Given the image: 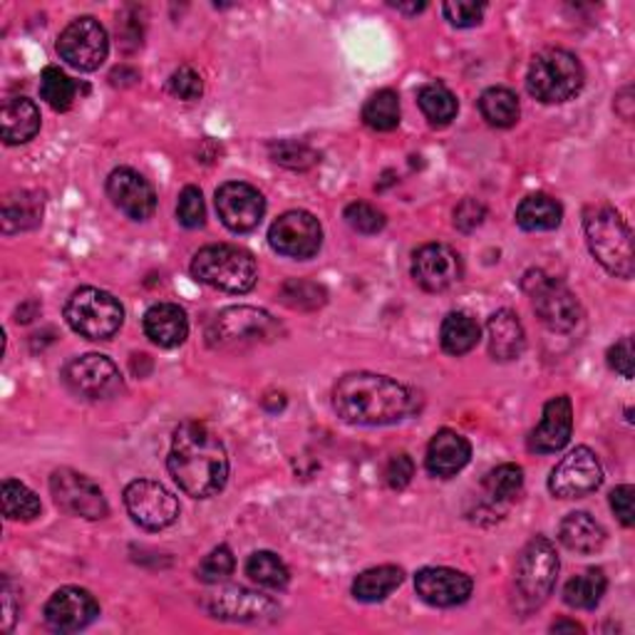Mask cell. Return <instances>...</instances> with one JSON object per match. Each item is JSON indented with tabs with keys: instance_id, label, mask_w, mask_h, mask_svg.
Listing matches in <instances>:
<instances>
[{
	"instance_id": "1",
	"label": "cell",
	"mask_w": 635,
	"mask_h": 635,
	"mask_svg": "<svg viewBox=\"0 0 635 635\" xmlns=\"http://www.w3.org/2000/svg\"><path fill=\"white\" fill-rule=\"evenodd\" d=\"M166 464L182 492L194 499L218 494L228 479L226 447L206 422L190 420L176 427Z\"/></svg>"
},
{
	"instance_id": "2",
	"label": "cell",
	"mask_w": 635,
	"mask_h": 635,
	"mask_svg": "<svg viewBox=\"0 0 635 635\" xmlns=\"http://www.w3.org/2000/svg\"><path fill=\"white\" fill-rule=\"evenodd\" d=\"M332 408L350 424H395L414 412V392L385 375L348 372L332 388Z\"/></svg>"
},
{
	"instance_id": "3",
	"label": "cell",
	"mask_w": 635,
	"mask_h": 635,
	"mask_svg": "<svg viewBox=\"0 0 635 635\" xmlns=\"http://www.w3.org/2000/svg\"><path fill=\"white\" fill-rule=\"evenodd\" d=\"M588 248L596 262L618 278H633V236L623 216L611 206H591L583 216Z\"/></svg>"
},
{
	"instance_id": "4",
	"label": "cell",
	"mask_w": 635,
	"mask_h": 635,
	"mask_svg": "<svg viewBox=\"0 0 635 635\" xmlns=\"http://www.w3.org/2000/svg\"><path fill=\"white\" fill-rule=\"evenodd\" d=\"M192 276L199 284L224 290V294H248L258 280V266L246 248L214 244L194 256Z\"/></svg>"
},
{
	"instance_id": "5",
	"label": "cell",
	"mask_w": 635,
	"mask_h": 635,
	"mask_svg": "<svg viewBox=\"0 0 635 635\" xmlns=\"http://www.w3.org/2000/svg\"><path fill=\"white\" fill-rule=\"evenodd\" d=\"M526 88L546 105H561L576 98L583 88V68L574 53L561 48H549L531 60Z\"/></svg>"
},
{
	"instance_id": "6",
	"label": "cell",
	"mask_w": 635,
	"mask_h": 635,
	"mask_svg": "<svg viewBox=\"0 0 635 635\" xmlns=\"http://www.w3.org/2000/svg\"><path fill=\"white\" fill-rule=\"evenodd\" d=\"M65 320L82 338L110 340L122 328L124 308L107 290L88 286L68 298Z\"/></svg>"
},
{
	"instance_id": "7",
	"label": "cell",
	"mask_w": 635,
	"mask_h": 635,
	"mask_svg": "<svg viewBox=\"0 0 635 635\" xmlns=\"http://www.w3.org/2000/svg\"><path fill=\"white\" fill-rule=\"evenodd\" d=\"M559 554L546 536H534L516 564V593L524 608H539L556 586Z\"/></svg>"
},
{
	"instance_id": "8",
	"label": "cell",
	"mask_w": 635,
	"mask_h": 635,
	"mask_svg": "<svg viewBox=\"0 0 635 635\" xmlns=\"http://www.w3.org/2000/svg\"><path fill=\"white\" fill-rule=\"evenodd\" d=\"M524 290L546 328L566 332L574 330L581 322L578 298L561 280L546 276L544 270H529L524 276Z\"/></svg>"
},
{
	"instance_id": "9",
	"label": "cell",
	"mask_w": 635,
	"mask_h": 635,
	"mask_svg": "<svg viewBox=\"0 0 635 635\" xmlns=\"http://www.w3.org/2000/svg\"><path fill=\"white\" fill-rule=\"evenodd\" d=\"M58 53L70 68L80 72L98 70L110 53L107 30L100 25V20L90 16L72 20L58 38Z\"/></svg>"
},
{
	"instance_id": "10",
	"label": "cell",
	"mask_w": 635,
	"mask_h": 635,
	"mask_svg": "<svg viewBox=\"0 0 635 635\" xmlns=\"http://www.w3.org/2000/svg\"><path fill=\"white\" fill-rule=\"evenodd\" d=\"M124 506H127L134 524L147 531H162L180 519L176 496L152 479H137L124 489Z\"/></svg>"
},
{
	"instance_id": "11",
	"label": "cell",
	"mask_w": 635,
	"mask_h": 635,
	"mask_svg": "<svg viewBox=\"0 0 635 635\" xmlns=\"http://www.w3.org/2000/svg\"><path fill=\"white\" fill-rule=\"evenodd\" d=\"M62 380L72 392L85 400H110L124 388L120 368L110 358L98 356V352L70 360L62 370Z\"/></svg>"
},
{
	"instance_id": "12",
	"label": "cell",
	"mask_w": 635,
	"mask_h": 635,
	"mask_svg": "<svg viewBox=\"0 0 635 635\" xmlns=\"http://www.w3.org/2000/svg\"><path fill=\"white\" fill-rule=\"evenodd\" d=\"M50 492H53L55 504L70 516L98 522V519H105L110 512L102 489L90 477L75 470L53 472V477H50Z\"/></svg>"
},
{
	"instance_id": "13",
	"label": "cell",
	"mask_w": 635,
	"mask_h": 635,
	"mask_svg": "<svg viewBox=\"0 0 635 635\" xmlns=\"http://www.w3.org/2000/svg\"><path fill=\"white\" fill-rule=\"evenodd\" d=\"M278 326L266 310L258 308H228L222 316L214 320V328L209 338L214 346L222 348H242V346H256L262 340L276 338Z\"/></svg>"
},
{
	"instance_id": "14",
	"label": "cell",
	"mask_w": 635,
	"mask_h": 635,
	"mask_svg": "<svg viewBox=\"0 0 635 635\" xmlns=\"http://www.w3.org/2000/svg\"><path fill=\"white\" fill-rule=\"evenodd\" d=\"M268 244L274 252L288 258H314L320 252L322 244V228L318 218L308 212H286L278 216L268 232Z\"/></svg>"
},
{
	"instance_id": "15",
	"label": "cell",
	"mask_w": 635,
	"mask_h": 635,
	"mask_svg": "<svg viewBox=\"0 0 635 635\" xmlns=\"http://www.w3.org/2000/svg\"><path fill=\"white\" fill-rule=\"evenodd\" d=\"M601 482L603 470L598 457L588 447H576L551 470L549 489L559 499H581L596 492Z\"/></svg>"
},
{
	"instance_id": "16",
	"label": "cell",
	"mask_w": 635,
	"mask_h": 635,
	"mask_svg": "<svg viewBox=\"0 0 635 635\" xmlns=\"http://www.w3.org/2000/svg\"><path fill=\"white\" fill-rule=\"evenodd\" d=\"M216 212L226 228H232L234 234H246L262 224L266 199L252 184L226 182L216 190Z\"/></svg>"
},
{
	"instance_id": "17",
	"label": "cell",
	"mask_w": 635,
	"mask_h": 635,
	"mask_svg": "<svg viewBox=\"0 0 635 635\" xmlns=\"http://www.w3.org/2000/svg\"><path fill=\"white\" fill-rule=\"evenodd\" d=\"M204 608L212 613L214 618L224 621H242V623H262L274 621L280 608L276 601H270L264 593L228 586L209 593L204 601Z\"/></svg>"
},
{
	"instance_id": "18",
	"label": "cell",
	"mask_w": 635,
	"mask_h": 635,
	"mask_svg": "<svg viewBox=\"0 0 635 635\" xmlns=\"http://www.w3.org/2000/svg\"><path fill=\"white\" fill-rule=\"evenodd\" d=\"M412 278L430 294H442L462 280V258L450 246L427 244L414 252Z\"/></svg>"
},
{
	"instance_id": "19",
	"label": "cell",
	"mask_w": 635,
	"mask_h": 635,
	"mask_svg": "<svg viewBox=\"0 0 635 635\" xmlns=\"http://www.w3.org/2000/svg\"><path fill=\"white\" fill-rule=\"evenodd\" d=\"M100 616V606L90 591L65 586L53 593L45 606V621L55 633H78Z\"/></svg>"
},
{
	"instance_id": "20",
	"label": "cell",
	"mask_w": 635,
	"mask_h": 635,
	"mask_svg": "<svg viewBox=\"0 0 635 635\" xmlns=\"http://www.w3.org/2000/svg\"><path fill=\"white\" fill-rule=\"evenodd\" d=\"M107 196L122 214H127L134 222H144L157 209L154 186L130 166H120L107 176Z\"/></svg>"
},
{
	"instance_id": "21",
	"label": "cell",
	"mask_w": 635,
	"mask_h": 635,
	"mask_svg": "<svg viewBox=\"0 0 635 635\" xmlns=\"http://www.w3.org/2000/svg\"><path fill=\"white\" fill-rule=\"evenodd\" d=\"M414 588H418V596L424 603H430V606L452 608L472 596L474 583L470 576L457 569L430 566L422 569L420 574L414 576Z\"/></svg>"
},
{
	"instance_id": "22",
	"label": "cell",
	"mask_w": 635,
	"mask_h": 635,
	"mask_svg": "<svg viewBox=\"0 0 635 635\" xmlns=\"http://www.w3.org/2000/svg\"><path fill=\"white\" fill-rule=\"evenodd\" d=\"M574 432V404L569 395H559L544 404V418L529 434V450L536 454L561 452Z\"/></svg>"
},
{
	"instance_id": "23",
	"label": "cell",
	"mask_w": 635,
	"mask_h": 635,
	"mask_svg": "<svg viewBox=\"0 0 635 635\" xmlns=\"http://www.w3.org/2000/svg\"><path fill=\"white\" fill-rule=\"evenodd\" d=\"M472 460V444L467 442V437L454 430H440L430 447H427V472L440 479H450L457 472H462Z\"/></svg>"
},
{
	"instance_id": "24",
	"label": "cell",
	"mask_w": 635,
	"mask_h": 635,
	"mask_svg": "<svg viewBox=\"0 0 635 635\" xmlns=\"http://www.w3.org/2000/svg\"><path fill=\"white\" fill-rule=\"evenodd\" d=\"M489 352L499 362H512L522 356L526 348V332L522 320L512 310H496L487 322Z\"/></svg>"
},
{
	"instance_id": "25",
	"label": "cell",
	"mask_w": 635,
	"mask_h": 635,
	"mask_svg": "<svg viewBox=\"0 0 635 635\" xmlns=\"http://www.w3.org/2000/svg\"><path fill=\"white\" fill-rule=\"evenodd\" d=\"M144 332L154 346L176 348L190 336V320L176 304H157L144 314Z\"/></svg>"
},
{
	"instance_id": "26",
	"label": "cell",
	"mask_w": 635,
	"mask_h": 635,
	"mask_svg": "<svg viewBox=\"0 0 635 635\" xmlns=\"http://www.w3.org/2000/svg\"><path fill=\"white\" fill-rule=\"evenodd\" d=\"M0 132L6 144H25L40 132V110L33 100L10 98L0 110Z\"/></svg>"
},
{
	"instance_id": "27",
	"label": "cell",
	"mask_w": 635,
	"mask_h": 635,
	"mask_svg": "<svg viewBox=\"0 0 635 635\" xmlns=\"http://www.w3.org/2000/svg\"><path fill=\"white\" fill-rule=\"evenodd\" d=\"M559 541L576 554H596L606 544V531L591 514L574 512L559 524Z\"/></svg>"
},
{
	"instance_id": "28",
	"label": "cell",
	"mask_w": 635,
	"mask_h": 635,
	"mask_svg": "<svg viewBox=\"0 0 635 635\" xmlns=\"http://www.w3.org/2000/svg\"><path fill=\"white\" fill-rule=\"evenodd\" d=\"M561 218L564 209L551 194H531L516 209V224L524 232H554Z\"/></svg>"
},
{
	"instance_id": "29",
	"label": "cell",
	"mask_w": 635,
	"mask_h": 635,
	"mask_svg": "<svg viewBox=\"0 0 635 635\" xmlns=\"http://www.w3.org/2000/svg\"><path fill=\"white\" fill-rule=\"evenodd\" d=\"M482 330H479L477 320L467 314H450L442 320L440 328V342L447 356H467L477 348Z\"/></svg>"
},
{
	"instance_id": "30",
	"label": "cell",
	"mask_w": 635,
	"mask_h": 635,
	"mask_svg": "<svg viewBox=\"0 0 635 635\" xmlns=\"http://www.w3.org/2000/svg\"><path fill=\"white\" fill-rule=\"evenodd\" d=\"M404 574L398 566H378L368 569L352 581V596L362 603H378L390 596L395 588H400Z\"/></svg>"
},
{
	"instance_id": "31",
	"label": "cell",
	"mask_w": 635,
	"mask_h": 635,
	"mask_svg": "<svg viewBox=\"0 0 635 635\" xmlns=\"http://www.w3.org/2000/svg\"><path fill=\"white\" fill-rule=\"evenodd\" d=\"M608 588V578L603 574L601 569H586L583 574L571 578L564 586V601L571 608H581V611H591L596 608L603 593Z\"/></svg>"
},
{
	"instance_id": "32",
	"label": "cell",
	"mask_w": 635,
	"mask_h": 635,
	"mask_svg": "<svg viewBox=\"0 0 635 635\" xmlns=\"http://www.w3.org/2000/svg\"><path fill=\"white\" fill-rule=\"evenodd\" d=\"M479 112L492 127L506 130L519 122L522 107H519V98L509 88H489L479 98Z\"/></svg>"
},
{
	"instance_id": "33",
	"label": "cell",
	"mask_w": 635,
	"mask_h": 635,
	"mask_svg": "<svg viewBox=\"0 0 635 635\" xmlns=\"http://www.w3.org/2000/svg\"><path fill=\"white\" fill-rule=\"evenodd\" d=\"M43 218V196L33 192H20L18 196H8L3 206V228L6 234L25 232L35 228Z\"/></svg>"
},
{
	"instance_id": "34",
	"label": "cell",
	"mask_w": 635,
	"mask_h": 635,
	"mask_svg": "<svg viewBox=\"0 0 635 635\" xmlns=\"http://www.w3.org/2000/svg\"><path fill=\"white\" fill-rule=\"evenodd\" d=\"M418 105L434 127H447V124L457 117V110H460V102H457L454 92L450 88H444L442 82H430V85H424L418 92Z\"/></svg>"
},
{
	"instance_id": "35",
	"label": "cell",
	"mask_w": 635,
	"mask_h": 635,
	"mask_svg": "<svg viewBox=\"0 0 635 635\" xmlns=\"http://www.w3.org/2000/svg\"><path fill=\"white\" fill-rule=\"evenodd\" d=\"M40 499L18 479H6L3 482V514L10 522H33L40 516Z\"/></svg>"
},
{
	"instance_id": "36",
	"label": "cell",
	"mask_w": 635,
	"mask_h": 635,
	"mask_svg": "<svg viewBox=\"0 0 635 635\" xmlns=\"http://www.w3.org/2000/svg\"><path fill=\"white\" fill-rule=\"evenodd\" d=\"M80 85L55 65H48L40 75V95L55 112H68L75 105Z\"/></svg>"
},
{
	"instance_id": "37",
	"label": "cell",
	"mask_w": 635,
	"mask_h": 635,
	"mask_svg": "<svg viewBox=\"0 0 635 635\" xmlns=\"http://www.w3.org/2000/svg\"><path fill=\"white\" fill-rule=\"evenodd\" d=\"M362 122L375 132H392L400 124V98L392 90H380L362 107Z\"/></svg>"
},
{
	"instance_id": "38",
	"label": "cell",
	"mask_w": 635,
	"mask_h": 635,
	"mask_svg": "<svg viewBox=\"0 0 635 635\" xmlns=\"http://www.w3.org/2000/svg\"><path fill=\"white\" fill-rule=\"evenodd\" d=\"M246 576L256 581L258 586L274 591H284L290 581L286 564L276 554H270V551H256V554L248 556Z\"/></svg>"
},
{
	"instance_id": "39",
	"label": "cell",
	"mask_w": 635,
	"mask_h": 635,
	"mask_svg": "<svg viewBox=\"0 0 635 635\" xmlns=\"http://www.w3.org/2000/svg\"><path fill=\"white\" fill-rule=\"evenodd\" d=\"M326 288L314 284V280L290 278L280 286V300L294 310H316L326 304Z\"/></svg>"
},
{
	"instance_id": "40",
	"label": "cell",
	"mask_w": 635,
	"mask_h": 635,
	"mask_svg": "<svg viewBox=\"0 0 635 635\" xmlns=\"http://www.w3.org/2000/svg\"><path fill=\"white\" fill-rule=\"evenodd\" d=\"M524 487V470L519 464H499L484 477V489L494 502H509Z\"/></svg>"
},
{
	"instance_id": "41",
	"label": "cell",
	"mask_w": 635,
	"mask_h": 635,
	"mask_svg": "<svg viewBox=\"0 0 635 635\" xmlns=\"http://www.w3.org/2000/svg\"><path fill=\"white\" fill-rule=\"evenodd\" d=\"M270 157H274L276 164L280 166H288V170H308V166H314L318 162V154L308 147L304 142H296V140H280L274 142L268 147Z\"/></svg>"
},
{
	"instance_id": "42",
	"label": "cell",
	"mask_w": 635,
	"mask_h": 635,
	"mask_svg": "<svg viewBox=\"0 0 635 635\" xmlns=\"http://www.w3.org/2000/svg\"><path fill=\"white\" fill-rule=\"evenodd\" d=\"M346 222L352 232L372 236V234H380L385 228V214L366 202H352L346 209Z\"/></svg>"
},
{
	"instance_id": "43",
	"label": "cell",
	"mask_w": 635,
	"mask_h": 635,
	"mask_svg": "<svg viewBox=\"0 0 635 635\" xmlns=\"http://www.w3.org/2000/svg\"><path fill=\"white\" fill-rule=\"evenodd\" d=\"M234 571V554L228 546H216L209 556H206L199 569H196V578L204 583H218L232 576Z\"/></svg>"
},
{
	"instance_id": "44",
	"label": "cell",
	"mask_w": 635,
	"mask_h": 635,
	"mask_svg": "<svg viewBox=\"0 0 635 635\" xmlns=\"http://www.w3.org/2000/svg\"><path fill=\"white\" fill-rule=\"evenodd\" d=\"M176 218L186 228H199L206 218L204 209V196L196 186H186L180 194V204H176Z\"/></svg>"
},
{
	"instance_id": "45",
	"label": "cell",
	"mask_w": 635,
	"mask_h": 635,
	"mask_svg": "<svg viewBox=\"0 0 635 635\" xmlns=\"http://www.w3.org/2000/svg\"><path fill=\"white\" fill-rule=\"evenodd\" d=\"M170 92L176 100H184V102H194L202 98L204 92V82L202 75L190 65H182L180 70L172 72L170 78Z\"/></svg>"
},
{
	"instance_id": "46",
	"label": "cell",
	"mask_w": 635,
	"mask_h": 635,
	"mask_svg": "<svg viewBox=\"0 0 635 635\" xmlns=\"http://www.w3.org/2000/svg\"><path fill=\"white\" fill-rule=\"evenodd\" d=\"M444 18L457 28H474L482 23L484 3H472V0H452L442 6Z\"/></svg>"
},
{
	"instance_id": "47",
	"label": "cell",
	"mask_w": 635,
	"mask_h": 635,
	"mask_svg": "<svg viewBox=\"0 0 635 635\" xmlns=\"http://www.w3.org/2000/svg\"><path fill=\"white\" fill-rule=\"evenodd\" d=\"M412 477H414V462L412 457L404 452L395 454L388 467H385V482H388L390 489H398V492L412 482Z\"/></svg>"
},
{
	"instance_id": "48",
	"label": "cell",
	"mask_w": 635,
	"mask_h": 635,
	"mask_svg": "<svg viewBox=\"0 0 635 635\" xmlns=\"http://www.w3.org/2000/svg\"><path fill=\"white\" fill-rule=\"evenodd\" d=\"M484 216H487V206L482 202H479V199H464L454 209V226L460 228V232L470 234V232H474L477 226H482Z\"/></svg>"
},
{
	"instance_id": "49",
	"label": "cell",
	"mask_w": 635,
	"mask_h": 635,
	"mask_svg": "<svg viewBox=\"0 0 635 635\" xmlns=\"http://www.w3.org/2000/svg\"><path fill=\"white\" fill-rule=\"evenodd\" d=\"M611 509L616 512L618 522L623 526H633L635 524V489L631 484H623V487L613 489Z\"/></svg>"
},
{
	"instance_id": "50",
	"label": "cell",
	"mask_w": 635,
	"mask_h": 635,
	"mask_svg": "<svg viewBox=\"0 0 635 635\" xmlns=\"http://www.w3.org/2000/svg\"><path fill=\"white\" fill-rule=\"evenodd\" d=\"M633 338L626 336L621 338L616 346L608 350V366L616 370L623 378L631 380L633 378Z\"/></svg>"
},
{
	"instance_id": "51",
	"label": "cell",
	"mask_w": 635,
	"mask_h": 635,
	"mask_svg": "<svg viewBox=\"0 0 635 635\" xmlns=\"http://www.w3.org/2000/svg\"><path fill=\"white\" fill-rule=\"evenodd\" d=\"M18 618V606L13 603V588H10V581L3 578V631H13V623Z\"/></svg>"
},
{
	"instance_id": "52",
	"label": "cell",
	"mask_w": 635,
	"mask_h": 635,
	"mask_svg": "<svg viewBox=\"0 0 635 635\" xmlns=\"http://www.w3.org/2000/svg\"><path fill=\"white\" fill-rule=\"evenodd\" d=\"M551 631H554V633H564V631H571V633H583V626H578L576 621H556L554 626H551Z\"/></svg>"
},
{
	"instance_id": "53",
	"label": "cell",
	"mask_w": 635,
	"mask_h": 635,
	"mask_svg": "<svg viewBox=\"0 0 635 635\" xmlns=\"http://www.w3.org/2000/svg\"><path fill=\"white\" fill-rule=\"evenodd\" d=\"M392 8H398L402 10V13H420V10H424L427 6L424 3H410V6H404V3H390Z\"/></svg>"
}]
</instances>
